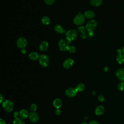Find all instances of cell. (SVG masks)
Masks as SVG:
<instances>
[{
    "label": "cell",
    "mask_w": 124,
    "mask_h": 124,
    "mask_svg": "<svg viewBox=\"0 0 124 124\" xmlns=\"http://www.w3.org/2000/svg\"><path fill=\"white\" fill-rule=\"evenodd\" d=\"M2 107L6 112H11L14 108V103L10 100H5L2 103Z\"/></svg>",
    "instance_id": "cell-1"
},
{
    "label": "cell",
    "mask_w": 124,
    "mask_h": 124,
    "mask_svg": "<svg viewBox=\"0 0 124 124\" xmlns=\"http://www.w3.org/2000/svg\"><path fill=\"white\" fill-rule=\"evenodd\" d=\"M38 62L42 66L46 67L49 64V58L47 55L45 54H41L39 57Z\"/></svg>",
    "instance_id": "cell-2"
},
{
    "label": "cell",
    "mask_w": 124,
    "mask_h": 124,
    "mask_svg": "<svg viewBox=\"0 0 124 124\" xmlns=\"http://www.w3.org/2000/svg\"><path fill=\"white\" fill-rule=\"evenodd\" d=\"M77 32L75 30H70L68 31L66 33V39L69 43L72 40H74L77 36Z\"/></svg>",
    "instance_id": "cell-3"
},
{
    "label": "cell",
    "mask_w": 124,
    "mask_h": 124,
    "mask_svg": "<svg viewBox=\"0 0 124 124\" xmlns=\"http://www.w3.org/2000/svg\"><path fill=\"white\" fill-rule=\"evenodd\" d=\"M85 20V16L81 14H78L74 18L73 22L77 25H81L84 23Z\"/></svg>",
    "instance_id": "cell-4"
},
{
    "label": "cell",
    "mask_w": 124,
    "mask_h": 124,
    "mask_svg": "<svg viewBox=\"0 0 124 124\" xmlns=\"http://www.w3.org/2000/svg\"><path fill=\"white\" fill-rule=\"evenodd\" d=\"M68 44L69 43L68 42V41L64 39H61L58 42V46L60 49L63 51L68 50V47L69 46Z\"/></svg>",
    "instance_id": "cell-5"
},
{
    "label": "cell",
    "mask_w": 124,
    "mask_h": 124,
    "mask_svg": "<svg viewBox=\"0 0 124 124\" xmlns=\"http://www.w3.org/2000/svg\"><path fill=\"white\" fill-rule=\"evenodd\" d=\"M96 21L95 20H91L87 23L85 28L89 32H93V31L96 28Z\"/></svg>",
    "instance_id": "cell-6"
},
{
    "label": "cell",
    "mask_w": 124,
    "mask_h": 124,
    "mask_svg": "<svg viewBox=\"0 0 124 124\" xmlns=\"http://www.w3.org/2000/svg\"><path fill=\"white\" fill-rule=\"evenodd\" d=\"M27 45V41L26 39L23 37L18 38L16 41V45L19 48H25Z\"/></svg>",
    "instance_id": "cell-7"
},
{
    "label": "cell",
    "mask_w": 124,
    "mask_h": 124,
    "mask_svg": "<svg viewBox=\"0 0 124 124\" xmlns=\"http://www.w3.org/2000/svg\"><path fill=\"white\" fill-rule=\"evenodd\" d=\"M78 93V92L75 88H70L67 89L65 91V94L68 97H73L75 96Z\"/></svg>",
    "instance_id": "cell-8"
},
{
    "label": "cell",
    "mask_w": 124,
    "mask_h": 124,
    "mask_svg": "<svg viewBox=\"0 0 124 124\" xmlns=\"http://www.w3.org/2000/svg\"><path fill=\"white\" fill-rule=\"evenodd\" d=\"M115 75L120 81L124 82V68H121L117 69L116 71Z\"/></svg>",
    "instance_id": "cell-9"
},
{
    "label": "cell",
    "mask_w": 124,
    "mask_h": 124,
    "mask_svg": "<svg viewBox=\"0 0 124 124\" xmlns=\"http://www.w3.org/2000/svg\"><path fill=\"white\" fill-rule=\"evenodd\" d=\"M29 118L32 123H36L39 120V116L35 111H31L29 113Z\"/></svg>",
    "instance_id": "cell-10"
},
{
    "label": "cell",
    "mask_w": 124,
    "mask_h": 124,
    "mask_svg": "<svg viewBox=\"0 0 124 124\" xmlns=\"http://www.w3.org/2000/svg\"><path fill=\"white\" fill-rule=\"evenodd\" d=\"M74 63V61L70 58H67L66 59L63 63V66L64 68L66 69H68L70 67H71L73 64Z\"/></svg>",
    "instance_id": "cell-11"
},
{
    "label": "cell",
    "mask_w": 124,
    "mask_h": 124,
    "mask_svg": "<svg viewBox=\"0 0 124 124\" xmlns=\"http://www.w3.org/2000/svg\"><path fill=\"white\" fill-rule=\"evenodd\" d=\"M105 111L104 107L103 106H97L95 109V113L97 115H101L104 114Z\"/></svg>",
    "instance_id": "cell-12"
},
{
    "label": "cell",
    "mask_w": 124,
    "mask_h": 124,
    "mask_svg": "<svg viewBox=\"0 0 124 124\" xmlns=\"http://www.w3.org/2000/svg\"><path fill=\"white\" fill-rule=\"evenodd\" d=\"M29 115V113L28 111L25 109H22L20 110L19 111V116L20 118L22 119H27Z\"/></svg>",
    "instance_id": "cell-13"
},
{
    "label": "cell",
    "mask_w": 124,
    "mask_h": 124,
    "mask_svg": "<svg viewBox=\"0 0 124 124\" xmlns=\"http://www.w3.org/2000/svg\"><path fill=\"white\" fill-rule=\"evenodd\" d=\"M48 43L46 41H42L40 44L39 48L41 51H46L48 48Z\"/></svg>",
    "instance_id": "cell-14"
},
{
    "label": "cell",
    "mask_w": 124,
    "mask_h": 124,
    "mask_svg": "<svg viewBox=\"0 0 124 124\" xmlns=\"http://www.w3.org/2000/svg\"><path fill=\"white\" fill-rule=\"evenodd\" d=\"M85 29L86 28L84 26H79L78 28V31L80 34V36L82 39H85L86 38V35L85 34Z\"/></svg>",
    "instance_id": "cell-15"
},
{
    "label": "cell",
    "mask_w": 124,
    "mask_h": 124,
    "mask_svg": "<svg viewBox=\"0 0 124 124\" xmlns=\"http://www.w3.org/2000/svg\"><path fill=\"white\" fill-rule=\"evenodd\" d=\"M62 104V101L60 98H56L55 99L53 102V105L54 107L56 108H59Z\"/></svg>",
    "instance_id": "cell-16"
},
{
    "label": "cell",
    "mask_w": 124,
    "mask_h": 124,
    "mask_svg": "<svg viewBox=\"0 0 124 124\" xmlns=\"http://www.w3.org/2000/svg\"><path fill=\"white\" fill-rule=\"evenodd\" d=\"M116 61L119 64H121L124 63V54H118L116 56Z\"/></svg>",
    "instance_id": "cell-17"
},
{
    "label": "cell",
    "mask_w": 124,
    "mask_h": 124,
    "mask_svg": "<svg viewBox=\"0 0 124 124\" xmlns=\"http://www.w3.org/2000/svg\"><path fill=\"white\" fill-rule=\"evenodd\" d=\"M84 16L87 18H93L94 16V13L91 10H88L85 12Z\"/></svg>",
    "instance_id": "cell-18"
},
{
    "label": "cell",
    "mask_w": 124,
    "mask_h": 124,
    "mask_svg": "<svg viewBox=\"0 0 124 124\" xmlns=\"http://www.w3.org/2000/svg\"><path fill=\"white\" fill-rule=\"evenodd\" d=\"M54 30L58 33H62L63 32H65V31L63 30L62 27L60 25V24H57L56 25L55 27H54Z\"/></svg>",
    "instance_id": "cell-19"
},
{
    "label": "cell",
    "mask_w": 124,
    "mask_h": 124,
    "mask_svg": "<svg viewBox=\"0 0 124 124\" xmlns=\"http://www.w3.org/2000/svg\"><path fill=\"white\" fill-rule=\"evenodd\" d=\"M85 88V85L83 83H79L78 84L75 89L76 90V91L78 92H82V91H83L84 90V89Z\"/></svg>",
    "instance_id": "cell-20"
},
{
    "label": "cell",
    "mask_w": 124,
    "mask_h": 124,
    "mask_svg": "<svg viewBox=\"0 0 124 124\" xmlns=\"http://www.w3.org/2000/svg\"><path fill=\"white\" fill-rule=\"evenodd\" d=\"M39 57V56L38 55V54L35 52H31L29 54L30 58L33 61H35V60H38Z\"/></svg>",
    "instance_id": "cell-21"
},
{
    "label": "cell",
    "mask_w": 124,
    "mask_h": 124,
    "mask_svg": "<svg viewBox=\"0 0 124 124\" xmlns=\"http://www.w3.org/2000/svg\"><path fill=\"white\" fill-rule=\"evenodd\" d=\"M102 2V0H90V3L91 5L93 6H99L101 4Z\"/></svg>",
    "instance_id": "cell-22"
},
{
    "label": "cell",
    "mask_w": 124,
    "mask_h": 124,
    "mask_svg": "<svg viewBox=\"0 0 124 124\" xmlns=\"http://www.w3.org/2000/svg\"><path fill=\"white\" fill-rule=\"evenodd\" d=\"M42 22L43 24L46 25H47L49 24L50 23V19L48 17L46 16H44L42 18Z\"/></svg>",
    "instance_id": "cell-23"
},
{
    "label": "cell",
    "mask_w": 124,
    "mask_h": 124,
    "mask_svg": "<svg viewBox=\"0 0 124 124\" xmlns=\"http://www.w3.org/2000/svg\"><path fill=\"white\" fill-rule=\"evenodd\" d=\"M14 124H25V122L20 118L17 117L14 119L13 121Z\"/></svg>",
    "instance_id": "cell-24"
},
{
    "label": "cell",
    "mask_w": 124,
    "mask_h": 124,
    "mask_svg": "<svg viewBox=\"0 0 124 124\" xmlns=\"http://www.w3.org/2000/svg\"><path fill=\"white\" fill-rule=\"evenodd\" d=\"M117 88L118 90L120 91H124V82L121 81V82H120L117 86Z\"/></svg>",
    "instance_id": "cell-25"
},
{
    "label": "cell",
    "mask_w": 124,
    "mask_h": 124,
    "mask_svg": "<svg viewBox=\"0 0 124 124\" xmlns=\"http://www.w3.org/2000/svg\"><path fill=\"white\" fill-rule=\"evenodd\" d=\"M76 47L74 46H69L68 50L71 53H74L76 52Z\"/></svg>",
    "instance_id": "cell-26"
},
{
    "label": "cell",
    "mask_w": 124,
    "mask_h": 124,
    "mask_svg": "<svg viewBox=\"0 0 124 124\" xmlns=\"http://www.w3.org/2000/svg\"><path fill=\"white\" fill-rule=\"evenodd\" d=\"M37 106L35 104H32L31 105V107H30V109L32 111H36V110H37Z\"/></svg>",
    "instance_id": "cell-27"
},
{
    "label": "cell",
    "mask_w": 124,
    "mask_h": 124,
    "mask_svg": "<svg viewBox=\"0 0 124 124\" xmlns=\"http://www.w3.org/2000/svg\"><path fill=\"white\" fill-rule=\"evenodd\" d=\"M56 0H44V1L46 4L47 5H51L53 4Z\"/></svg>",
    "instance_id": "cell-28"
},
{
    "label": "cell",
    "mask_w": 124,
    "mask_h": 124,
    "mask_svg": "<svg viewBox=\"0 0 124 124\" xmlns=\"http://www.w3.org/2000/svg\"><path fill=\"white\" fill-rule=\"evenodd\" d=\"M98 100L100 102H103V101H104V100H105V98H104V96H103V95H100L98 96Z\"/></svg>",
    "instance_id": "cell-29"
},
{
    "label": "cell",
    "mask_w": 124,
    "mask_h": 124,
    "mask_svg": "<svg viewBox=\"0 0 124 124\" xmlns=\"http://www.w3.org/2000/svg\"><path fill=\"white\" fill-rule=\"evenodd\" d=\"M55 114L57 115H61V111L60 109L59 108H57L56 110H55Z\"/></svg>",
    "instance_id": "cell-30"
},
{
    "label": "cell",
    "mask_w": 124,
    "mask_h": 124,
    "mask_svg": "<svg viewBox=\"0 0 124 124\" xmlns=\"http://www.w3.org/2000/svg\"><path fill=\"white\" fill-rule=\"evenodd\" d=\"M18 116H19V112H18V111H15V112H14V117H15V118H17Z\"/></svg>",
    "instance_id": "cell-31"
},
{
    "label": "cell",
    "mask_w": 124,
    "mask_h": 124,
    "mask_svg": "<svg viewBox=\"0 0 124 124\" xmlns=\"http://www.w3.org/2000/svg\"><path fill=\"white\" fill-rule=\"evenodd\" d=\"M88 124H100L99 122L96 121H92Z\"/></svg>",
    "instance_id": "cell-32"
},
{
    "label": "cell",
    "mask_w": 124,
    "mask_h": 124,
    "mask_svg": "<svg viewBox=\"0 0 124 124\" xmlns=\"http://www.w3.org/2000/svg\"><path fill=\"white\" fill-rule=\"evenodd\" d=\"M0 124H6V122L4 119L1 118L0 119Z\"/></svg>",
    "instance_id": "cell-33"
},
{
    "label": "cell",
    "mask_w": 124,
    "mask_h": 124,
    "mask_svg": "<svg viewBox=\"0 0 124 124\" xmlns=\"http://www.w3.org/2000/svg\"><path fill=\"white\" fill-rule=\"evenodd\" d=\"M21 52H22V53H23V54H25L26 52V49H25V48L22 49H21Z\"/></svg>",
    "instance_id": "cell-34"
},
{
    "label": "cell",
    "mask_w": 124,
    "mask_h": 124,
    "mask_svg": "<svg viewBox=\"0 0 124 124\" xmlns=\"http://www.w3.org/2000/svg\"><path fill=\"white\" fill-rule=\"evenodd\" d=\"M0 98H1V100H0V103H2V101H3V95H2L1 93H0Z\"/></svg>",
    "instance_id": "cell-35"
},
{
    "label": "cell",
    "mask_w": 124,
    "mask_h": 124,
    "mask_svg": "<svg viewBox=\"0 0 124 124\" xmlns=\"http://www.w3.org/2000/svg\"><path fill=\"white\" fill-rule=\"evenodd\" d=\"M104 71H105L107 72V71H108V68L107 67H105L104 68Z\"/></svg>",
    "instance_id": "cell-36"
},
{
    "label": "cell",
    "mask_w": 124,
    "mask_h": 124,
    "mask_svg": "<svg viewBox=\"0 0 124 124\" xmlns=\"http://www.w3.org/2000/svg\"><path fill=\"white\" fill-rule=\"evenodd\" d=\"M122 51L123 53L124 54V46L122 47Z\"/></svg>",
    "instance_id": "cell-37"
},
{
    "label": "cell",
    "mask_w": 124,
    "mask_h": 124,
    "mask_svg": "<svg viewBox=\"0 0 124 124\" xmlns=\"http://www.w3.org/2000/svg\"><path fill=\"white\" fill-rule=\"evenodd\" d=\"M81 124H88L87 123H85V122H84V123H81Z\"/></svg>",
    "instance_id": "cell-38"
}]
</instances>
